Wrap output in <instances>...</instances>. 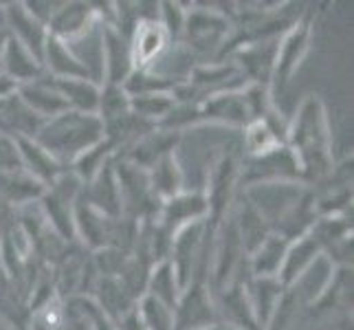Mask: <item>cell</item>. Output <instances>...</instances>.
<instances>
[{"instance_id":"6da1fadb","label":"cell","mask_w":354,"mask_h":330,"mask_svg":"<svg viewBox=\"0 0 354 330\" xmlns=\"http://www.w3.org/2000/svg\"><path fill=\"white\" fill-rule=\"evenodd\" d=\"M288 150L297 156L304 181H324L333 169L330 132H328L326 108L319 97H306L297 117L286 132Z\"/></svg>"},{"instance_id":"7a4b0ae2","label":"cell","mask_w":354,"mask_h":330,"mask_svg":"<svg viewBox=\"0 0 354 330\" xmlns=\"http://www.w3.org/2000/svg\"><path fill=\"white\" fill-rule=\"evenodd\" d=\"M35 141L59 163L66 165L104 141V124L97 115L66 110L62 115L46 119L35 134Z\"/></svg>"},{"instance_id":"3957f363","label":"cell","mask_w":354,"mask_h":330,"mask_svg":"<svg viewBox=\"0 0 354 330\" xmlns=\"http://www.w3.org/2000/svg\"><path fill=\"white\" fill-rule=\"evenodd\" d=\"M308 42H310V20L308 18L297 20L288 29L284 38L277 42L271 84H268L271 95H282L286 91V86L292 80V73L297 71L304 55L308 51Z\"/></svg>"},{"instance_id":"277c9868","label":"cell","mask_w":354,"mask_h":330,"mask_svg":"<svg viewBox=\"0 0 354 330\" xmlns=\"http://www.w3.org/2000/svg\"><path fill=\"white\" fill-rule=\"evenodd\" d=\"M242 181L247 185H275L286 181H304V174L288 145H279L262 156H251L242 172Z\"/></svg>"},{"instance_id":"5b68a950","label":"cell","mask_w":354,"mask_h":330,"mask_svg":"<svg viewBox=\"0 0 354 330\" xmlns=\"http://www.w3.org/2000/svg\"><path fill=\"white\" fill-rule=\"evenodd\" d=\"M218 322V311L212 302L205 279L194 282L180 293L174 309V330H201Z\"/></svg>"},{"instance_id":"8992f818","label":"cell","mask_w":354,"mask_h":330,"mask_svg":"<svg viewBox=\"0 0 354 330\" xmlns=\"http://www.w3.org/2000/svg\"><path fill=\"white\" fill-rule=\"evenodd\" d=\"M229 33V18L216 9H194L187 11L183 38L196 51H209L212 46H221Z\"/></svg>"},{"instance_id":"52a82bcc","label":"cell","mask_w":354,"mask_h":330,"mask_svg":"<svg viewBox=\"0 0 354 330\" xmlns=\"http://www.w3.org/2000/svg\"><path fill=\"white\" fill-rule=\"evenodd\" d=\"M7 31L14 40H18L27 51L42 64L44 44L48 38V29L40 20H35L24 3H9L5 9Z\"/></svg>"},{"instance_id":"ba28073f","label":"cell","mask_w":354,"mask_h":330,"mask_svg":"<svg viewBox=\"0 0 354 330\" xmlns=\"http://www.w3.org/2000/svg\"><path fill=\"white\" fill-rule=\"evenodd\" d=\"M73 227H75V236H82V240L88 244L91 249H106L113 242V229L115 220L97 212L95 207L80 194L75 207H73Z\"/></svg>"},{"instance_id":"9c48e42d","label":"cell","mask_w":354,"mask_h":330,"mask_svg":"<svg viewBox=\"0 0 354 330\" xmlns=\"http://www.w3.org/2000/svg\"><path fill=\"white\" fill-rule=\"evenodd\" d=\"M207 216H209V205H207L205 194L180 192L176 196L163 201L161 212H158V220H161L158 225H163L169 234H176L178 229L192 223H201Z\"/></svg>"},{"instance_id":"30bf717a","label":"cell","mask_w":354,"mask_h":330,"mask_svg":"<svg viewBox=\"0 0 354 330\" xmlns=\"http://www.w3.org/2000/svg\"><path fill=\"white\" fill-rule=\"evenodd\" d=\"M82 194H84V199L104 216L113 218V220L124 216L121 192H119V183H117V174H115V158L108 161L100 172L88 181V185L82 190Z\"/></svg>"},{"instance_id":"8fae6325","label":"cell","mask_w":354,"mask_h":330,"mask_svg":"<svg viewBox=\"0 0 354 330\" xmlns=\"http://www.w3.org/2000/svg\"><path fill=\"white\" fill-rule=\"evenodd\" d=\"M201 121H221L229 126H247L251 121V113L242 91H223L203 97L198 104Z\"/></svg>"},{"instance_id":"7c38bea8","label":"cell","mask_w":354,"mask_h":330,"mask_svg":"<svg viewBox=\"0 0 354 330\" xmlns=\"http://www.w3.org/2000/svg\"><path fill=\"white\" fill-rule=\"evenodd\" d=\"M104 62H106V84L124 86L130 73L134 71L130 40L121 35L113 24H104Z\"/></svg>"},{"instance_id":"4fadbf2b","label":"cell","mask_w":354,"mask_h":330,"mask_svg":"<svg viewBox=\"0 0 354 330\" xmlns=\"http://www.w3.org/2000/svg\"><path fill=\"white\" fill-rule=\"evenodd\" d=\"M16 93L24 102V106H27L31 113L38 115L42 121L57 117L68 110L64 97L57 93L51 77H40L29 84H20Z\"/></svg>"},{"instance_id":"5bb4252c","label":"cell","mask_w":354,"mask_h":330,"mask_svg":"<svg viewBox=\"0 0 354 330\" xmlns=\"http://www.w3.org/2000/svg\"><path fill=\"white\" fill-rule=\"evenodd\" d=\"M238 163L234 156H223L212 169L209 176V190H207L205 199L209 205V216L216 223L227 212V207L234 199V187L238 181Z\"/></svg>"},{"instance_id":"9a60e30c","label":"cell","mask_w":354,"mask_h":330,"mask_svg":"<svg viewBox=\"0 0 354 330\" xmlns=\"http://www.w3.org/2000/svg\"><path fill=\"white\" fill-rule=\"evenodd\" d=\"M18 150L22 156V167L31 178H35L40 185L48 187L62 176L66 169L53 154H48L35 139H16Z\"/></svg>"},{"instance_id":"2e32d148","label":"cell","mask_w":354,"mask_h":330,"mask_svg":"<svg viewBox=\"0 0 354 330\" xmlns=\"http://www.w3.org/2000/svg\"><path fill=\"white\" fill-rule=\"evenodd\" d=\"M95 9L93 3H62L57 9L53 20L48 22V35H53L57 40H73L80 38L84 31H88L95 22Z\"/></svg>"},{"instance_id":"e0dca14e","label":"cell","mask_w":354,"mask_h":330,"mask_svg":"<svg viewBox=\"0 0 354 330\" xmlns=\"http://www.w3.org/2000/svg\"><path fill=\"white\" fill-rule=\"evenodd\" d=\"M95 291H97V306H100L106 320H111L117 328L137 309V300L119 282V277H100L95 284Z\"/></svg>"},{"instance_id":"ac0fdd59","label":"cell","mask_w":354,"mask_h":330,"mask_svg":"<svg viewBox=\"0 0 354 330\" xmlns=\"http://www.w3.org/2000/svg\"><path fill=\"white\" fill-rule=\"evenodd\" d=\"M42 68L48 71L53 80H86L88 68L68 51V44L48 35L42 53Z\"/></svg>"},{"instance_id":"d6986e66","label":"cell","mask_w":354,"mask_h":330,"mask_svg":"<svg viewBox=\"0 0 354 330\" xmlns=\"http://www.w3.org/2000/svg\"><path fill=\"white\" fill-rule=\"evenodd\" d=\"M176 141H178V132L154 128L152 132H148L145 137H141L139 141H134L130 145L126 158L130 163L139 165L143 169H150L158 158H163L165 154L174 152Z\"/></svg>"},{"instance_id":"ffe728a7","label":"cell","mask_w":354,"mask_h":330,"mask_svg":"<svg viewBox=\"0 0 354 330\" xmlns=\"http://www.w3.org/2000/svg\"><path fill=\"white\" fill-rule=\"evenodd\" d=\"M165 46H167V33L163 31L161 22L158 20L139 22V27L134 29L130 38L134 68H150V64L163 53Z\"/></svg>"},{"instance_id":"44dd1931","label":"cell","mask_w":354,"mask_h":330,"mask_svg":"<svg viewBox=\"0 0 354 330\" xmlns=\"http://www.w3.org/2000/svg\"><path fill=\"white\" fill-rule=\"evenodd\" d=\"M319 253H322L319 244L315 242V238L310 234L292 240L288 244V249H286L282 268H279V273H277L279 284H282L284 288H288L290 284H295L297 279L304 275V271H306V268L317 260V255H319Z\"/></svg>"},{"instance_id":"7402d4cb","label":"cell","mask_w":354,"mask_h":330,"mask_svg":"<svg viewBox=\"0 0 354 330\" xmlns=\"http://www.w3.org/2000/svg\"><path fill=\"white\" fill-rule=\"evenodd\" d=\"M244 286H247L251 306H253L260 330H266L279 300L284 295V286L279 284L277 277H251L249 282H244Z\"/></svg>"},{"instance_id":"603a6c76","label":"cell","mask_w":354,"mask_h":330,"mask_svg":"<svg viewBox=\"0 0 354 330\" xmlns=\"http://www.w3.org/2000/svg\"><path fill=\"white\" fill-rule=\"evenodd\" d=\"M234 223H236L240 244H242V249L247 255H251L268 236L273 234L271 220H268L251 201H247L240 207V214Z\"/></svg>"},{"instance_id":"cb8c5ba5","label":"cell","mask_w":354,"mask_h":330,"mask_svg":"<svg viewBox=\"0 0 354 330\" xmlns=\"http://www.w3.org/2000/svg\"><path fill=\"white\" fill-rule=\"evenodd\" d=\"M3 73L9 80H14L18 86H20V84H29L33 80L44 77L42 64L18 40L11 38V35L7 38V44H5Z\"/></svg>"},{"instance_id":"d4e9b609","label":"cell","mask_w":354,"mask_h":330,"mask_svg":"<svg viewBox=\"0 0 354 330\" xmlns=\"http://www.w3.org/2000/svg\"><path fill=\"white\" fill-rule=\"evenodd\" d=\"M288 240L282 236L271 234L251 255H247V268L251 277H277L282 268L284 255L288 249Z\"/></svg>"},{"instance_id":"484cf974","label":"cell","mask_w":354,"mask_h":330,"mask_svg":"<svg viewBox=\"0 0 354 330\" xmlns=\"http://www.w3.org/2000/svg\"><path fill=\"white\" fill-rule=\"evenodd\" d=\"M53 84H55L57 93L64 97L68 110L86 113V115H97L102 89L97 86L91 77H86V80H53Z\"/></svg>"},{"instance_id":"4316f807","label":"cell","mask_w":354,"mask_h":330,"mask_svg":"<svg viewBox=\"0 0 354 330\" xmlns=\"http://www.w3.org/2000/svg\"><path fill=\"white\" fill-rule=\"evenodd\" d=\"M223 306H225L227 324L236 326L240 330H260L244 282H234V284H229L225 288V293H223Z\"/></svg>"},{"instance_id":"83f0119b","label":"cell","mask_w":354,"mask_h":330,"mask_svg":"<svg viewBox=\"0 0 354 330\" xmlns=\"http://www.w3.org/2000/svg\"><path fill=\"white\" fill-rule=\"evenodd\" d=\"M148 176H150V187H152L156 199L167 201V199L176 196V194H180L183 172L178 167L174 152H169L163 158H158V161L148 169Z\"/></svg>"},{"instance_id":"f1b7e54d","label":"cell","mask_w":354,"mask_h":330,"mask_svg":"<svg viewBox=\"0 0 354 330\" xmlns=\"http://www.w3.org/2000/svg\"><path fill=\"white\" fill-rule=\"evenodd\" d=\"M44 185L31 178L27 172H0V199L9 205H24L40 201Z\"/></svg>"},{"instance_id":"f546056e","label":"cell","mask_w":354,"mask_h":330,"mask_svg":"<svg viewBox=\"0 0 354 330\" xmlns=\"http://www.w3.org/2000/svg\"><path fill=\"white\" fill-rule=\"evenodd\" d=\"M145 295H152L154 300L163 302L165 306L169 309H176V302L180 297V286H178V279L174 273V266L169 260L163 262H156L150 271L148 277V288H145Z\"/></svg>"},{"instance_id":"4dcf8cb0","label":"cell","mask_w":354,"mask_h":330,"mask_svg":"<svg viewBox=\"0 0 354 330\" xmlns=\"http://www.w3.org/2000/svg\"><path fill=\"white\" fill-rule=\"evenodd\" d=\"M176 100L172 93H158V95H139L130 97V113L148 124L158 126L167 117L169 110L174 108Z\"/></svg>"},{"instance_id":"1f68e13d","label":"cell","mask_w":354,"mask_h":330,"mask_svg":"<svg viewBox=\"0 0 354 330\" xmlns=\"http://www.w3.org/2000/svg\"><path fill=\"white\" fill-rule=\"evenodd\" d=\"M180 82L172 77H163L156 75L150 68H134L130 73V77L124 84V91L130 97H139V95H158V93H174V89Z\"/></svg>"},{"instance_id":"d6a6232c","label":"cell","mask_w":354,"mask_h":330,"mask_svg":"<svg viewBox=\"0 0 354 330\" xmlns=\"http://www.w3.org/2000/svg\"><path fill=\"white\" fill-rule=\"evenodd\" d=\"M137 315L145 330H174V311L152 295H143L137 302Z\"/></svg>"},{"instance_id":"836d02e7","label":"cell","mask_w":354,"mask_h":330,"mask_svg":"<svg viewBox=\"0 0 354 330\" xmlns=\"http://www.w3.org/2000/svg\"><path fill=\"white\" fill-rule=\"evenodd\" d=\"M128 113H130V95L124 91V86L106 84V89L100 93V106H97V117L102 119V124L115 121Z\"/></svg>"},{"instance_id":"e575fe53","label":"cell","mask_w":354,"mask_h":330,"mask_svg":"<svg viewBox=\"0 0 354 330\" xmlns=\"http://www.w3.org/2000/svg\"><path fill=\"white\" fill-rule=\"evenodd\" d=\"M158 22H161L163 31L167 33V40H180L183 31H185V20H187V11L183 9L178 3H158Z\"/></svg>"},{"instance_id":"d590c367","label":"cell","mask_w":354,"mask_h":330,"mask_svg":"<svg viewBox=\"0 0 354 330\" xmlns=\"http://www.w3.org/2000/svg\"><path fill=\"white\" fill-rule=\"evenodd\" d=\"M0 172H24L16 139L0 134Z\"/></svg>"},{"instance_id":"8d00e7d4","label":"cell","mask_w":354,"mask_h":330,"mask_svg":"<svg viewBox=\"0 0 354 330\" xmlns=\"http://www.w3.org/2000/svg\"><path fill=\"white\" fill-rule=\"evenodd\" d=\"M16 91H18V84L14 80H9L5 73H0V100H3V97L14 95Z\"/></svg>"},{"instance_id":"74e56055","label":"cell","mask_w":354,"mask_h":330,"mask_svg":"<svg viewBox=\"0 0 354 330\" xmlns=\"http://www.w3.org/2000/svg\"><path fill=\"white\" fill-rule=\"evenodd\" d=\"M11 207H9V203H5L3 199H0V229L3 227H11Z\"/></svg>"},{"instance_id":"f35d334b","label":"cell","mask_w":354,"mask_h":330,"mask_svg":"<svg viewBox=\"0 0 354 330\" xmlns=\"http://www.w3.org/2000/svg\"><path fill=\"white\" fill-rule=\"evenodd\" d=\"M93 330H119L111 320H106V317H100V320H97V324L93 326Z\"/></svg>"},{"instance_id":"ab89813d","label":"cell","mask_w":354,"mask_h":330,"mask_svg":"<svg viewBox=\"0 0 354 330\" xmlns=\"http://www.w3.org/2000/svg\"><path fill=\"white\" fill-rule=\"evenodd\" d=\"M7 38H9V31L7 29H0V73H3V55H5Z\"/></svg>"},{"instance_id":"60d3db41","label":"cell","mask_w":354,"mask_h":330,"mask_svg":"<svg viewBox=\"0 0 354 330\" xmlns=\"http://www.w3.org/2000/svg\"><path fill=\"white\" fill-rule=\"evenodd\" d=\"M201 330H240V328L231 326V324H227V322H216V324L207 326V328H201Z\"/></svg>"},{"instance_id":"b9f144b4","label":"cell","mask_w":354,"mask_h":330,"mask_svg":"<svg viewBox=\"0 0 354 330\" xmlns=\"http://www.w3.org/2000/svg\"><path fill=\"white\" fill-rule=\"evenodd\" d=\"M0 330H5V328H3V326H0Z\"/></svg>"}]
</instances>
